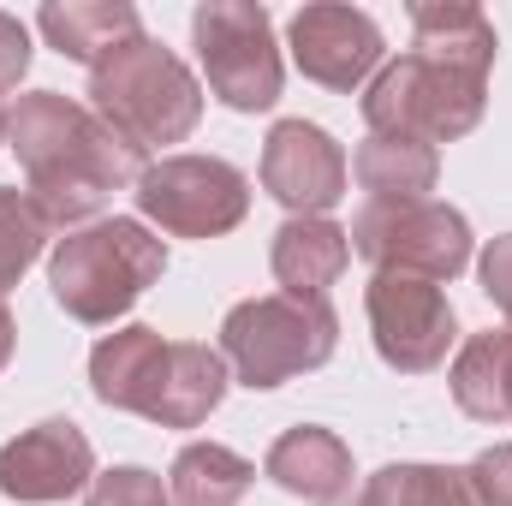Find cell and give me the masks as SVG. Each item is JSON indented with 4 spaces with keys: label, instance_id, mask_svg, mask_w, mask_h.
<instances>
[{
    "label": "cell",
    "instance_id": "7c38bea8",
    "mask_svg": "<svg viewBox=\"0 0 512 506\" xmlns=\"http://www.w3.org/2000/svg\"><path fill=\"white\" fill-rule=\"evenodd\" d=\"M346 149L310 120H280L262 143V191L292 215H328L346 197Z\"/></svg>",
    "mask_w": 512,
    "mask_h": 506
},
{
    "label": "cell",
    "instance_id": "d6986e66",
    "mask_svg": "<svg viewBox=\"0 0 512 506\" xmlns=\"http://www.w3.org/2000/svg\"><path fill=\"white\" fill-rule=\"evenodd\" d=\"M453 405L477 423H512V328L471 334L453 358Z\"/></svg>",
    "mask_w": 512,
    "mask_h": 506
},
{
    "label": "cell",
    "instance_id": "8fae6325",
    "mask_svg": "<svg viewBox=\"0 0 512 506\" xmlns=\"http://www.w3.org/2000/svg\"><path fill=\"white\" fill-rule=\"evenodd\" d=\"M96 483V447L78 423L48 417L0 447V495L18 506H54L72 501Z\"/></svg>",
    "mask_w": 512,
    "mask_h": 506
},
{
    "label": "cell",
    "instance_id": "9a60e30c",
    "mask_svg": "<svg viewBox=\"0 0 512 506\" xmlns=\"http://www.w3.org/2000/svg\"><path fill=\"white\" fill-rule=\"evenodd\" d=\"M495 48H501V36H495L483 6H471V0H423V6H411V54H423L435 66H453L465 78H489Z\"/></svg>",
    "mask_w": 512,
    "mask_h": 506
},
{
    "label": "cell",
    "instance_id": "f1b7e54d",
    "mask_svg": "<svg viewBox=\"0 0 512 506\" xmlns=\"http://www.w3.org/2000/svg\"><path fill=\"white\" fill-rule=\"evenodd\" d=\"M6 131H12V108L0 102V149H6Z\"/></svg>",
    "mask_w": 512,
    "mask_h": 506
},
{
    "label": "cell",
    "instance_id": "30bf717a",
    "mask_svg": "<svg viewBox=\"0 0 512 506\" xmlns=\"http://www.w3.org/2000/svg\"><path fill=\"white\" fill-rule=\"evenodd\" d=\"M286 48H292V66L322 84V90H340L352 96L370 72H382V24L364 12V6H340V0H316V6H298L292 24H286Z\"/></svg>",
    "mask_w": 512,
    "mask_h": 506
},
{
    "label": "cell",
    "instance_id": "5bb4252c",
    "mask_svg": "<svg viewBox=\"0 0 512 506\" xmlns=\"http://www.w3.org/2000/svg\"><path fill=\"white\" fill-rule=\"evenodd\" d=\"M262 471H268L286 495L328 506V501H346V489H352V447H346L334 429H322V423H298V429H286V435L268 447Z\"/></svg>",
    "mask_w": 512,
    "mask_h": 506
},
{
    "label": "cell",
    "instance_id": "7402d4cb",
    "mask_svg": "<svg viewBox=\"0 0 512 506\" xmlns=\"http://www.w3.org/2000/svg\"><path fill=\"white\" fill-rule=\"evenodd\" d=\"M364 506H477L465 471L453 465H382L364 483Z\"/></svg>",
    "mask_w": 512,
    "mask_h": 506
},
{
    "label": "cell",
    "instance_id": "5b68a950",
    "mask_svg": "<svg viewBox=\"0 0 512 506\" xmlns=\"http://www.w3.org/2000/svg\"><path fill=\"white\" fill-rule=\"evenodd\" d=\"M489 108V78H465L453 66H435L423 54H399L364 90V126L370 137H417V143H453L477 131Z\"/></svg>",
    "mask_w": 512,
    "mask_h": 506
},
{
    "label": "cell",
    "instance_id": "e0dca14e",
    "mask_svg": "<svg viewBox=\"0 0 512 506\" xmlns=\"http://www.w3.org/2000/svg\"><path fill=\"white\" fill-rule=\"evenodd\" d=\"M233 370L215 346L203 340H173V358H167V381H161V399L149 411L155 429H197L209 423V411L227 399Z\"/></svg>",
    "mask_w": 512,
    "mask_h": 506
},
{
    "label": "cell",
    "instance_id": "9c48e42d",
    "mask_svg": "<svg viewBox=\"0 0 512 506\" xmlns=\"http://www.w3.org/2000/svg\"><path fill=\"white\" fill-rule=\"evenodd\" d=\"M364 316H370V340H376L382 364L399 370V376L441 370L453 340H459L453 298L435 280H417V274H370Z\"/></svg>",
    "mask_w": 512,
    "mask_h": 506
},
{
    "label": "cell",
    "instance_id": "f546056e",
    "mask_svg": "<svg viewBox=\"0 0 512 506\" xmlns=\"http://www.w3.org/2000/svg\"><path fill=\"white\" fill-rule=\"evenodd\" d=\"M328 506H364V501H328Z\"/></svg>",
    "mask_w": 512,
    "mask_h": 506
},
{
    "label": "cell",
    "instance_id": "ffe728a7",
    "mask_svg": "<svg viewBox=\"0 0 512 506\" xmlns=\"http://www.w3.org/2000/svg\"><path fill=\"white\" fill-rule=\"evenodd\" d=\"M352 173L370 191V203H423L441 179V155L435 143H417V137H364L352 155Z\"/></svg>",
    "mask_w": 512,
    "mask_h": 506
},
{
    "label": "cell",
    "instance_id": "2e32d148",
    "mask_svg": "<svg viewBox=\"0 0 512 506\" xmlns=\"http://www.w3.org/2000/svg\"><path fill=\"white\" fill-rule=\"evenodd\" d=\"M268 262H274V280L286 298H328V286L346 274L352 262V239L340 221L328 215H292L274 245H268Z\"/></svg>",
    "mask_w": 512,
    "mask_h": 506
},
{
    "label": "cell",
    "instance_id": "4316f807",
    "mask_svg": "<svg viewBox=\"0 0 512 506\" xmlns=\"http://www.w3.org/2000/svg\"><path fill=\"white\" fill-rule=\"evenodd\" d=\"M24 72H30V30H24V18L0 12V96L18 90Z\"/></svg>",
    "mask_w": 512,
    "mask_h": 506
},
{
    "label": "cell",
    "instance_id": "ba28073f",
    "mask_svg": "<svg viewBox=\"0 0 512 506\" xmlns=\"http://www.w3.org/2000/svg\"><path fill=\"white\" fill-rule=\"evenodd\" d=\"M352 256H364L376 274H417V280H453L471 262V221L453 203H364L346 227Z\"/></svg>",
    "mask_w": 512,
    "mask_h": 506
},
{
    "label": "cell",
    "instance_id": "83f0119b",
    "mask_svg": "<svg viewBox=\"0 0 512 506\" xmlns=\"http://www.w3.org/2000/svg\"><path fill=\"white\" fill-rule=\"evenodd\" d=\"M12 352H18V322H12V310H6V298H0V370L12 364Z\"/></svg>",
    "mask_w": 512,
    "mask_h": 506
},
{
    "label": "cell",
    "instance_id": "484cf974",
    "mask_svg": "<svg viewBox=\"0 0 512 506\" xmlns=\"http://www.w3.org/2000/svg\"><path fill=\"white\" fill-rule=\"evenodd\" d=\"M477 280H483V298L507 316V328H512V233L489 239V251L477 262Z\"/></svg>",
    "mask_w": 512,
    "mask_h": 506
},
{
    "label": "cell",
    "instance_id": "8992f818",
    "mask_svg": "<svg viewBox=\"0 0 512 506\" xmlns=\"http://www.w3.org/2000/svg\"><path fill=\"white\" fill-rule=\"evenodd\" d=\"M191 42H197L209 90L233 114H268L280 102L286 66H280L274 18L262 0H203L191 12Z\"/></svg>",
    "mask_w": 512,
    "mask_h": 506
},
{
    "label": "cell",
    "instance_id": "7a4b0ae2",
    "mask_svg": "<svg viewBox=\"0 0 512 506\" xmlns=\"http://www.w3.org/2000/svg\"><path fill=\"white\" fill-rule=\"evenodd\" d=\"M167 274V239L149 233L137 215H102L48 251L54 304L84 328H114L131 304Z\"/></svg>",
    "mask_w": 512,
    "mask_h": 506
},
{
    "label": "cell",
    "instance_id": "d4e9b609",
    "mask_svg": "<svg viewBox=\"0 0 512 506\" xmlns=\"http://www.w3.org/2000/svg\"><path fill=\"white\" fill-rule=\"evenodd\" d=\"M465 483H471L477 506H512V441L483 447V453L465 465Z\"/></svg>",
    "mask_w": 512,
    "mask_h": 506
},
{
    "label": "cell",
    "instance_id": "277c9868",
    "mask_svg": "<svg viewBox=\"0 0 512 506\" xmlns=\"http://www.w3.org/2000/svg\"><path fill=\"white\" fill-rule=\"evenodd\" d=\"M334 346H340V316H334L328 298L262 292V298L233 304L227 322H221V358L256 393L322 370L334 358Z\"/></svg>",
    "mask_w": 512,
    "mask_h": 506
},
{
    "label": "cell",
    "instance_id": "cb8c5ba5",
    "mask_svg": "<svg viewBox=\"0 0 512 506\" xmlns=\"http://www.w3.org/2000/svg\"><path fill=\"white\" fill-rule=\"evenodd\" d=\"M84 506H173V495L155 471L114 465V471H96V483L84 489Z\"/></svg>",
    "mask_w": 512,
    "mask_h": 506
},
{
    "label": "cell",
    "instance_id": "6da1fadb",
    "mask_svg": "<svg viewBox=\"0 0 512 506\" xmlns=\"http://www.w3.org/2000/svg\"><path fill=\"white\" fill-rule=\"evenodd\" d=\"M6 149L24 167V197L48 221V233H78L102 221L114 191H137L149 173V155L120 137L90 102H72L60 90H30L12 108Z\"/></svg>",
    "mask_w": 512,
    "mask_h": 506
},
{
    "label": "cell",
    "instance_id": "ac0fdd59",
    "mask_svg": "<svg viewBox=\"0 0 512 506\" xmlns=\"http://www.w3.org/2000/svg\"><path fill=\"white\" fill-rule=\"evenodd\" d=\"M36 30L48 36L54 54L78 60V66H96L108 48H120L126 36L143 30V18H137L131 0H66V6L54 0V6L36 12Z\"/></svg>",
    "mask_w": 512,
    "mask_h": 506
},
{
    "label": "cell",
    "instance_id": "4fadbf2b",
    "mask_svg": "<svg viewBox=\"0 0 512 506\" xmlns=\"http://www.w3.org/2000/svg\"><path fill=\"white\" fill-rule=\"evenodd\" d=\"M167 358H173V340H161L155 328H143V322L114 328L90 352V393L108 411L149 417L155 399H161V381H167Z\"/></svg>",
    "mask_w": 512,
    "mask_h": 506
},
{
    "label": "cell",
    "instance_id": "44dd1931",
    "mask_svg": "<svg viewBox=\"0 0 512 506\" xmlns=\"http://www.w3.org/2000/svg\"><path fill=\"white\" fill-rule=\"evenodd\" d=\"M256 483V465L245 453L221 447V441H191L179 447L173 471H167V495L173 506H239Z\"/></svg>",
    "mask_w": 512,
    "mask_h": 506
},
{
    "label": "cell",
    "instance_id": "52a82bcc",
    "mask_svg": "<svg viewBox=\"0 0 512 506\" xmlns=\"http://www.w3.org/2000/svg\"><path fill=\"white\" fill-rule=\"evenodd\" d=\"M131 197L137 221L167 239H221L251 215V179L221 155H161Z\"/></svg>",
    "mask_w": 512,
    "mask_h": 506
},
{
    "label": "cell",
    "instance_id": "603a6c76",
    "mask_svg": "<svg viewBox=\"0 0 512 506\" xmlns=\"http://www.w3.org/2000/svg\"><path fill=\"white\" fill-rule=\"evenodd\" d=\"M54 233H48V221L30 209V197L18 191V185H0V298H6V286H18L30 268H36V256L48 245Z\"/></svg>",
    "mask_w": 512,
    "mask_h": 506
},
{
    "label": "cell",
    "instance_id": "3957f363",
    "mask_svg": "<svg viewBox=\"0 0 512 506\" xmlns=\"http://www.w3.org/2000/svg\"><path fill=\"white\" fill-rule=\"evenodd\" d=\"M90 108L149 155V149L185 143L197 131L203 84L191 78V66L167 42L137 30V36H126L120 48H108L90 66Z\"/></svg>",
    "mask_w": 512,
    "mask_h": 506
}]
</instances>
